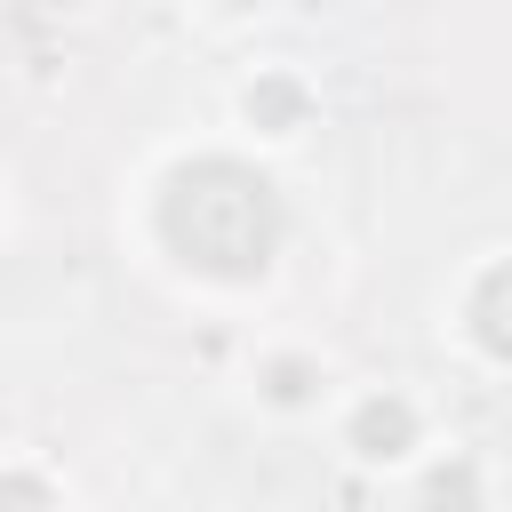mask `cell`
Wrapping results in <instances>:
<instances>
[{
    "mask_svg": "<svg viewBox=\"0 0 512 512\" xmlns=\"http://www.w3.org/2000/svg\"><path fill=\"white\" fill-rule=\"evenodd\" d=\"M440 336L472 368L512 376V248H480L456 264V280L440 288Z\"/></svg>",
    "mask_w": 512,
    "mask_h": 512,
    "instance_id": "cell-3",
    "label": "cell"
},
{
    "mask_svg": "<svg viewBox=\"0 0 512 512\" xmlns=\"http://www.w3.org/2000/svg\"><path fill=\"white\" fill-rule=\"evenodd\" d=\"M240 384H248V400H256L264 416H280V424H312V416H328V408L344 400L336 360H328L312 336H264V344L248 352Z\"/></svg>",
    "mask_w": 512,
    "mask_h": 512,
    "instance_id": "cell-5",
    "label": "cell"
},
{
    "mask_svg": "<svg viewBox=\"0 0 512 512\" xmlns=\"http://www.w3.org/2000/svg\"><path fill=\"white\" fill-rule=\"evenodd\" d=\"M0 512H72V480L40 448H8L0 464Z\"/></svg>",
    "mask_w": 512,
    "mask_h": 512,
    "instance_id": "cell-7",
    "label": "cell"
},
{
    "mask_svg": "<svg viewBox=\"0 0 512 512\" xmlns=\"http://www.w3.org/2000/svg\"><path fill=\"white\" fill-rule=\"evenodd\" d=\"M128 240L168 288L200 304H248L256 288H272L288 256V200H280L272 152L240 136L168 144L136 176Z\"/></svg>",
    "mask_w": 512,
    "mask_h": 512,
    "instance_id": "cell-1",
    "label": "cell"
},
{
    "mask_svg": "<svg viewBox=\"0 0 512 512\" xmlns=\"http://www.w3.org/2000/svg\"><path fill=\"white\" fill-rule=\"evenodd\" d=\"M400 512H504L496 464L472 440H432L424 464L400 472Z\"/></svg>",
    "mask_w": 512,
    "mask_h": 512,
    "instance_id": "cell-6",
    "label": "cell"
},
{
    "mask_svg": "<svg viewBox=\"0 0 512 512\" xmlns=\"http://www.w3.org/2000/svg\"><path fill=\"white\" fill-rule=\"evenodd\" d=\"M224 128L256 152H296L312 128H320V88L304 64L272 56V64H248L232 88H224Z\"/></svg>",
    "mask_w": 512,
    "mask_h": 512,
    "instance_id": "cell-4",
    "label": "cell"
},
{
    "mask_svg": "<svg viewBox=\"0 0 512 512\" xmlns=\"http://www.w3.org/2000/svg\"><path fill=\"white\" fill-rule=\"evenodd\" d=\"M328 440L352 472L368 480H400L408 464H424V448L440 440V416L416 384L400 376H368V384H344V400L328 408Z\"/></svg>",
    "mask_w": 512,
    "mask_h": 512,
    "instance_id": "cell-2",
    "label": "cell"
},
{
    "mask_svg": "<svg viewBox=\"0 0 512 512\" xmlns=\"http://www.w3.org/2000/svg\"><path fill=\"white\" fill-rule=\"evenodd\" d=\"M184 16H200V24H216V32H240V24H256V16H272L280 0H176Z\"/></svg>",
    "mask_w": 512,
    "mask_h": 512,
    "instance_id": "cell-8",
    "label": "cell"
}]
</instances>
